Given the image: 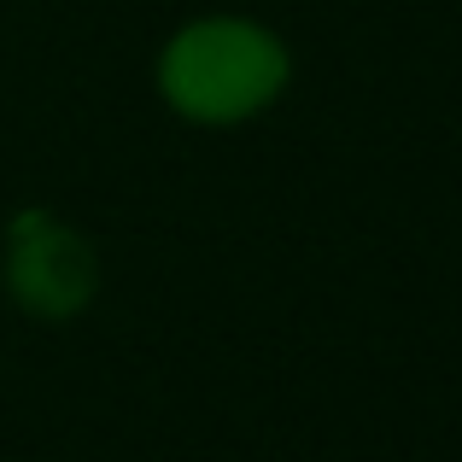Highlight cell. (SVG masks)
<instances>
[{"instance_id": "6da1fadb", "label": "cell", "mask_w": 462, "mask_h": 462, "mask_svg": "<svg viewBox=\"0 0 462 462\" xmlns=\"http://www.w3.org/2000/svg\"><path fill=\"white\" fill-rule=\"evenodd\" d=\"M158 88L193 124H240L287 88V53L252 18H199L170 35Z\"/></svg>"}, {"instance_id": "7a4b0ae2", "label": "cell", "mask_w": 462, "mask_h": 462, "mask_svg": "<svg viewBox=\"0 0 462 462\" xmlns=\"http://www.w3.org/2000/svg\"><path fill=\"white\" fill-rule=\"evenodd\" d=\"M6 287L30 316L65 322L94 299L100 258L94 246L53 211H23L6 228Z\"/></svg>"}]
</instances>
